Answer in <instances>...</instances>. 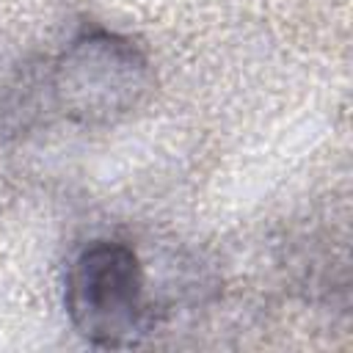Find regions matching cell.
Here are the masks:
<instances>
[{
	"instance_id": "6da1fadb",
	"label": "cell",
	"mask_w": 353,
	"mask_h": 353,
	"mask_svg": "<svg viewBox=\"0 0 353 353\" xmlns=\"http://www.w3.org/2000/svg\"><path fill=\"white\" fill-rule=\"evenodd\" d=\"M154 88L143 47L110 28H83L44 63L50 116L80 127H105L132 116Z\"/></svg>"
},
{
	"instance_id": "7a4b0ae2",
	"label": "cell",
	"mask_w": 353,
	"mask_h": 353,
	"mask_svg": "<svg viewBox=\"0 0 353 353\" xmlns=\"http://www.w3.org/2000/svg\"><path fill=\"white\" fill-rule=\"evenodd\" d=\"M63 312L74 334L94 347H132L154 331L157 303L149 298L138 251L121 240L85 243L66 268Z\"/></svg>"
}]
</instances>
